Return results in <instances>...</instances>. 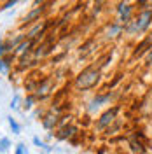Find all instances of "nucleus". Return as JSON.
<instances>
[{
	"mask_svg": "<svg viewBox=\"0 0 152 154\" xmlns=\"http://www.w3.org/2000/svg\"><path fill=\"white\" fill-rule=\"evenodd\" d=\"M56 125V117H53V116H47L46 119H44V128L46 130H51L53 126Z\"/></svg>",
	"mask_w": 152,
	"mask_h": 154,
	"instance_id": "obj_12",
	"label": "nucleus"
},
{
	"mask_svg": "<svg viewBox=\"0 0 152 154\" xmlns=\"http://www.w3.org/2000/svg\"><path fill=\"white\" fill-rule=\"evenodd\" d=\"M32 46H33V38H26V40H23L21 44L16 46V53H18V54H25V53L30 51Z\"/></svg>",
	"mask_w": 152,
	"mask_h": 154,
	"instance_id": "obj_6",
	"label": "nucleus"
},
{
	"mask_svg": "<svg viewBox=\"0 0 152 154\" xmlns=\"http://www.w3.org/2000/svg\"><path fill=\"white\" fill-rule=\"evenodd\" d=\"M11 109H14V110H16V109H18V107H19V96L18 95H16V96H14V98H12V100H11Z\"/></svg>",
	"mask_w": 152,
	"mask_h": 154,
	"instance_id": "obj_16",
	"label": "nucleus"
},
{
	"mask_svg": "<svg viewBox=\"0 0 152 154\" xmlns=\"http://www.w3.org/2000/svg\"><path fill=\"white\" fill-rule=\"evenodd\" d=\"M9 68H11L9 60H5V58H0V74L7 75V74H9Z\"/></svg>",
	"mask_w": 152,
	"mask_h": 154,
	"instance_id": "obj_9",
	"label": "nucleus"
},
{
	"mask_svg": "<svg viewBox=\"0 0 152 154\" xmlns=\"http://www.w3.org/2000/svg\"><path fill=\"white\" fill-rule=\"evenodd\" d=\"M25 2H26V0H25Z\"/></svg>",
	"mask_w": 152,
	"mask_h": 154,
	"instance_id": "obj_22",
	"label": "nucleus"
},
{
	"mask_svg": "<svg viewBox=\"0 0 152 154\" xmlns=\"http://www.w3.org/2000/svg\"><path fill=\"white\" fill-rule=\"evenodd\" d=\"M150 26H152V7L140 11L136 18H133L128 25H124V32L128 35H142Z\"/></svg>",
	"mask_w": 152,
	"mask_h": 154,
	"instance_id": "obj_1",
	"label": "nucleus"
},
{
	"mask_svg": "<svg viewBox=\"0 0 152 154\" xmlns=\"http://www.w3.org/2000/svg\"><path fill=\"white\" fill-rule=\"evenodd\" d=\"M136 2H138V4H140V5H145V4H147V2H149V0H136Z\"/></svg>",
	"mask_w": 152,
	"mask_h": 154,
	"instance_id": "obj_20",
	"label": "nucleus"
},
{
	"mask_svg": "<svg viewBox=\"0 0 152 154\" xmlns=\"http://www.w3.org/2000/svg\"><path fill=\"white\" fill-rule=\"evenodd\" d=\"M98 81H100V70L98 68H86L82 70L75 79V86L79 89H91V88H95L98 84Z\"/></svg>",
	"mask_w": 152,
	"mask_h": 154,
	"instance_id": "obj_2",
	"label": "nucleus"
},
{
	"mask_svg": "<svg viewBox=\"0 0 152 154\" xmlns=\"http://www.w3.org/2000/svg\"><path fill=\"white\" fill-rule=\"evenodd\" d=\"M129 147H131V151L135 154H145V145L142 142H138V140H131L129 142Z\"/></svg>",
	"mask_w": 152,
	"mask_h": 154,
	"instance_id": "obj_7",
	"label": "nucleus"
},
{
	"mask_svg": "<svg viewBox=\"0 0 152 154\" xmlns=\"http://www.w3.org/2000/svg\"><path fill=\"white\" fill-rule=\"evenodd\" d=\"M149 2H150V5H152V0H149Z\"/></svg>",
	"mask_w": 152,
	"mask_h": 154,
	"instance_id": "obj_21",
	"label": "nucleus"
},
{
	"mask_svg": "<svg viewBox=\"0 0 152 154\" xmlns=\"http://www.w3.org/2000/svg\"><path fill=\"white\" fill-rule=\"evenodd\" d=\"M74 133H75V128H74V126H68V128H65V130L59 133V138H68L70 135H74Z\"/></svg>",
	"mask_w": 152,
	"mask_h": 154,
	"instance_id": "obj_13",
	"label": "nucleus"
},
{
	"mask_svg": "<svg viewBox=\"0 0 152 154\" xmlns=\"http://www.w3.org/2000/svg\"><path fill=\"white\" fill-rule=\"evenodd\" d=\"M49 88H51V82H44L42 86H38V89H37V96H46L49 93Z\"/></svg>",
	"mask_w": 152,
	"mask_h": 154,
	"instance_id": "obj_10",
	"label": "nucleus"
},
{
	"mask_svg": "<svg viewBox=\"0 0 152 154\" xmlns=\"http://www.w3.org/2000/svg\"><path fill=\"white\" fill-rule=\"evenodd\" d=\"M123 30H124V25L117 21V23H112V25L108 26L107 35H108V37H117V35H121V33H123Z\"/></svg>",
	"mask_w": 152,
	"mask_h": 154,
	"instance_id": "obj_5",
	"label": "nucleus"
},
{
	"mask_svg": "<svg viewBox=\"0 0 152 154\" xmlns=\"http://www.w3.org/2000/svg\"><path fill=\"white\" fill-rule=\"evenodd\" d=\"M33 100H35L33 96H28V98H26V102H25V107H26V109H30V107L33 105Z\"/></svg>",
	"mask_w": 152,
	"mask_h": 154,
	"instance_id": "obj_18",
	"label": "nucleus"
},
{
	"mask_svg": "<svg viewBox=\"0 0 152 154\" xmlns=\"http://www.w3.org/2000/svg\"><path fill=\"white\" fill-rule=\"evenodd\" d=\"M11 149V140L7 137H4V138H0V152H7Z\"/></svg>",
	"mask_w": 152,
	"mask_h": 154,
	"instance_id": "obj_11",
	"label": "nucleus"
},
{
	"mask_svg": "<svg viewBox=\"0 0 152 154\" xmlns=\"http://www.w3.org/2000/svg\"><path fill=\"white\" fill-rule=\"evenodd\" d=\"M33 144L37 145V147H42V149L46 147V144H44V142H42V140H40L38 137H33Z\"/></svg>",
	"mask_w": 152,
	"mask_h": 154,
	"instance_id": "obj_17",
	"label": "nucleus"
},
{
	"mask_svg": "<svg viewBox=\"0 0 152 154\" xmlns=\"http://www.w3.org/2000/svg\"><path fill=\"white\" fill-rule=\"evenodd\" d=\"M7 123H9L11 130H12V133H14V135H19V133H21V128H19L18 121H16L12 116H9V117H7Z\"/></svg>",
	"mask_w": 152,
	"mask_h": 154,
	"instance_id": "obj_8",
	"label": "nucleus"
},
{
	"mask_svg": "<svg viewBox=\"0 0 152 154\" xmlns=\"http://www.w3.org/2000/svg\"><path fill=\"white\" fill-rule=\"evenodd\" d=\"M38 12H40V11L38 9H35V11H32V12H30L28 16H26V18H25V21H26V23H30V21H32V19H35L38 16Z\"/></svg>",
	"mask_w": 152,
	"mask_h": 154,
	"instance_id": "obj_15",
	"label": "nucleus"
},
{
	"mask_svg": "<svg viewBox=\"0 0 152 154\" xmlns=\"http://www.w3.org/2000/svg\"><path fill=\"white\" fill-rule=\"evenodd\" d=\"M117 14H119V23L128 25V23L133 19V5H131V4H128L126 0L121 2V4L117 5Z\"/></svg>",
	"mask_w": 152,
	"mask_h": 154,
	"instance_id": "obj_4",
	"label": "nucleus"
},
{
	"mask_svg": "<svg viewBox=\"0 0 152 154\" xmlns=\"http://www.w3.org/2000/svg\"><path fill=\"white\" fill-rule=\"evenodd\" d=\"M16 2H18V0H11V2H7V4H5V5L2 7V9H4V11H5V9H9V7H12V5H14Z\"/></svg>",
	"mask_w": 152,
	"mask_h": 154,
	"instance_id": "obj_19",
	"label": "nucleus"
},
{
	"mask_svg": "<svg viewBox=\"0 0 152 154\" xmlns=\"http://www.w3.org/2000/svg\"><path fill=\"white\" fill-rule=\"evenodd\" d=\"M117 114H119V107L117 105L112 107V109H107L103 114L98 117V121H96V130H105V128H108V126L115 121Z\"/></svg>",
	"mask_w": 152,
	"mask_h": 154,
	"instance_id": "obj_3",
	"label": "nucleus"
},
{
	"mask_svg": "<svg viewBox=\"0 0 152 154\" xmlns=\"http://www.w3.org/2000/svg\"><path fill=\"white\" fill-rule=\"evenodd\" d=\"M14 154H28V149H26V145L23 144H18L16 145V151H14Z\"/></svg>",
	"mask_w": 152,
	"mask_h": 154,
	"instance_id": "obj_14",
	"label": "nucleus"
}]
</instances>
